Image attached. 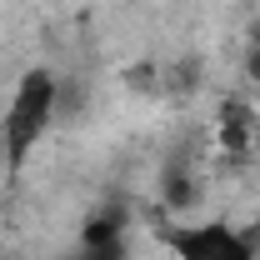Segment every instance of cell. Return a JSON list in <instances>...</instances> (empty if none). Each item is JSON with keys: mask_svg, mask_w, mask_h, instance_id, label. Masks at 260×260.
Here are the masks:
<instances>
[{"mask_svg": "<svg viewBox=\"0 0 260 260\" xmlns=\"http://www.w3.org/2000/svg\"><path fill=\"white\" fill-rule=\"evenodd\" d=\"M55 75L50 70H25L20 85L10 90V105H5V120H0V140H5V155L10 165H25L30 150L45 140V130L55 120Z\"/></svg>", "mask_w": 260, "mask_h": 260, "instance_id": "1", "label": "cell"}, {"mask_svg": "<svg viewBox=\"0 0 260 260\" xmlns=\"http://www.w3.org/2000/svg\"><path fill=\"white\" fill-rule=\"evenodd\" d=\"M170 250L180 260H255V245L245 235H235L220 220L205 225H175L170 230Z\"/></svg>", "mask_w": 260, "mask_h": 260, "instance_id": "2", "label": "cell"}, {"mask_svg": "<svg viewBox=\"0 0 260 260\" xmlns=\"http://www.w3.org/2000/svg\"><path fill=\"white\" fill-rule=\"evenodd\" d=\"M75 260H125L120 240H115V225H110V220H105V225H85V240H80Z\"/></svg>", "mask_w": 260, "mask_h": 260, "instance_id": "3", "label": "cell"}]
</instances>
